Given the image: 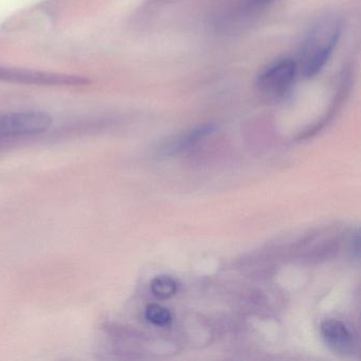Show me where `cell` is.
Returning <instances> with one entry per match:
<instances>
[{"instance_id":"52a82bcc","label":"cell","mask_w":361,"mask_h":361,"mask_svg":"<svg viewBox=\"0 0 361 361\" xmlns=\"http://www.w3.org/2000/svg\"><path fill=\"white\" fill-rule=\"evenodd\" d=\"M145 318L157 326H168L172 321V314L166 308L158 304H151L145 310Z\"/></svg>"},{"instance_id":"5b68a950","label":"cell","mask_w":361,"mask_h":361,"mask_svg":"<svg viewBox=\"0 0 361 361\" xmlns=\"http://www.w3.org/2000/svg\"><path fill=\"white\" fill-rule=\"evenodd\" d=\"M323 339L331 350L341 354L354 350L356 340L352 331L343 322L335 319L323 321L321 324Z\"/></svg>"},{"instance_id":"3957f363","label":"cell","mask_w":361,"mask_h":361,"mask_svg":"<svg viewBox=\"0 0 361 361\" xmlns=\"http://www.w3.org/2000/svg\"><path fill=\"white\" fill-rule=\"evenodd\" d=\"M299 68L295 61L281 59L266 67L257 78V88L266 98L280 100L285 98L295 85Z\"/></svg>"},{"instance_id":"7a4b0ae2","label":"cell","mask_w":361,"mask_h":361,"mask_svg":"<svg viewBox=\"0 0 361 361\" xmlns=\"http://www.w3.org/2000/svg\"><path fill=\"white\" fill-rule=\"evenodd\" d=\"M51 123V118L41 111H18L0 115V147L20 139L42 134Z\"/></svg>"},{"instance_id":"8992f818","label":"cell","mask_w":361,"mask_h":361,"mask_svg":"<svg viewBox=\"0 0 361 361\" xmlns=\"http://www.w3.org/2000/svg\"><path fill=\"white\" fill-rule=\"evenodd\" d=\"M151 289L156 297L166 299L172 297L177 290V284L174 279L169 276H159L151 283Z\"/></svg>"},{"instance_id":"6da1fadb","label":"cell","mask_w":361,"mask_h":361,"mask_svg":"<svg viewBox=\"0 0 361 361\" xmlns=\"http://www.w3.org/2000/svg\"><path fill=\"white\" fill-rule=\"evenodd\" d=\"M340 35L341 25L335 18H321L312 27L297 61L298 68L304 77H314L324 68L339 42Z\"/></svg>"},{"instance_id":"277c9868","label":"cell","mask_w":361,"mask_h":361,"mask_svg":"<svg viewBox=\"0 0 361 361\" xmlns=\"http://www.w3.org/2000/svg\"><path fill=\"white\" fill-rule=\"evenodd\" d=\"M0 80L13 82V83L35 84V85H81L86 83L83 78L75 77V75L4 66H0Z\"/></svg>"}]
</instances>
